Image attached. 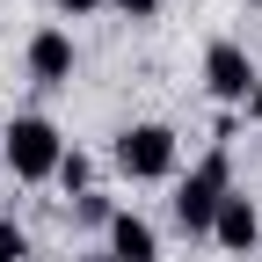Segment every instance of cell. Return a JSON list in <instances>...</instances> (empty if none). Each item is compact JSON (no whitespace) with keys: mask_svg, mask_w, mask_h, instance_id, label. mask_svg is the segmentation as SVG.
Masks as SVG:
<instances>
[{"mask_svg":"<svg viewBox=\"0 0 262 262\" xmlns=\"http://www.w3.org/2000/svg\"><path fill=\"white\" fill-rule=\"evenodd\" d=\"M226 196H233V160H226V146H211L175 182V226H182V233H211V219H219Z\"/></svg>","mask_w":262,"mask_h":262,"instance_id":"6da1fadb","label":"cell"},{"mask_svg":"<svg viewBox=\"0 0 262 262\" xmlns=\"http://www.w3.org/2000/svg\"><path fill=\"white\" fill-rule=\"evenodd\" d=\"M110 160H117L131 182H168L175 160H182V139H175L168 124H124L117 146H110Z\"/></svg>","mask_w":262,"mask_h":262,"instance_id":"7a4b0ae2","label":"cell"},{"mask_svg":"<svg viewBox=\"0 0 262 262\" xmlns=\"http://www.w3.org/2000/svg\"><path fill=\"white\" fill-rule=\"evenodd\" d=\"M58 160H66V139H58L51 117H15L8 124V175L15 182H51Z\"/></svg>","mask_w":262,"mask_h":262,"instance_id":"3957f363","label":"cell"},{"mask_svg":"<svg viewBox=\"0 0 262 262\" xmlns=\"http://www.w3.org/2000/svg\"><path fill=\"white\" fill-rule=\"evenodd\" d=\"M255 80H262V66L248 58V44H233V37H219V44L204 51V88L219 95V102H241V110H248V95H255Z\"/></svg>","mask_w":262,"mask_h":262,"instance_id":"277c9868","label":"cell"},{"mask_svg":"<svg viewBox=\"0 0 262 262\" xmlns=\"http://www.w3.org/2000/svg\"><path fill=\"white\" fill-rule=\"evenodd\" d=\"M22 66H29V80H37V88H66V80H73V66H80V51H73L66 29H37L29 51H22Z\"/></svg>","mask_w":262,"mask_h":262,"instance_id":"5b68a950","label":"cell"},{"mask_svg":"<svg viewBox=\"0 0 262 262\" xmlns=\"http://www.w3.org/2000/svg\"><path fill=\"white\" fill-rule=\"evenodd\" d=\"M211 241H219L226 255H248V248L262 241V211L248 204L241 189H233V196H226V204H219V219H211Z\"/></svg>","mask_w":262,"mask_h":262,"instance_id":"8992f818","label":"cell"},{"mask_svg":"<svg viewBox=\"0 0 262 262\" xmlns=\"http://www.w3.org/2000/svg\"><path fill=\"white\" fill-rule=\"evenodd\" d=\"M110 255L117 262H160V233H153L139 211H117L110 219Z\"/></svg>","mask_w":262,"mask_h":262,"instance_id":"52a82bcc","label":"cell"},{"mask_svg":"<svg viewBox=\"0 0 262 262\" xmlns=\"http://www.w3.org/2000/svg\"><path fill=\"white\" fill-rule=\"evenodd\" d=\"M58 182L73 189V196H88V189H95V160H88L80 146H66V160H58Z\"/></svg>","mask_w":262,"mask_h":262,"instance_id":"ba28073f","label":"cell"},{"mask_svg":"<svg viewBox=\"0 0 262 262\" xmlns=\"http://www.w3.org/2000/svg\"><path fill=\"white\" fill-rule=\"evenodd\" d=\"M110 219H117V204H110L102 189H88V196H73V226H102V233H110Z\"/></svg>","mask_w":262,"mask_h":262,"instance_id":"9c48e42d","label":"cell"},{"mask_svg":"<svg viewBox=\"0 0 262 262\" xmlns=\"http://www.w3.org/2000/svg\"><path fill=\"white\" fill-rule=\"evenodd\" d=\"M0 262H29V233H22L8 211H0Z\"/></svg>","mask_w":262,"mask_h":262,"instance_id":"30bf717a","label":"cell"},{"mask_svg":"<svg viewBox=\"0 0 262 262\" xmlns=\"http://www.w3.org/2000/svg\"><path fill=\"white\" fill-rule=\"evenodd\" d=\"M102 8H117V15H131V22H153L160 0H102Z\"/></svg>","mask_w":262,"mask_h":262,"instance_id":"8fae6325","label":"cell"},{"mask_svg":"<svg viewBox=\"0 0 262 262\" xmlns=\"http://www.w3.org/2000/svg\"><path fill=\"white\" fill-rule=\"evenodd\" d=\"M102 0H58V15H95Z\"/></svg>","mask_w":262,"mask_h":262,"instance_id":"7c38bea8","label":"cell"},{"mask_svg":"<svg viewBox=\"0 0 262 262\" xmlns=\"http://www.w3.org/2000/svg\"><path fill=\"white\" fill-rule=\"evenodd\" d=\"M248 117H255V124H262V80H255V95H248Z\"/></svg>","mask_w":262,"mask_h":262,"instance_id":"4fadbf2b","label":"cell"},{"mask_svg":"<svg viewBox=\"0 0 262 262\" xmlns=\"http://www.w3.org/2000/svg\"><path fill=\"white\" fill-rule=\"evenodd\" d=\"M73 262H117V255H110V248H95V255H73Z\"/></svg>","mask_w":262,"mask_h":262,"instance_id":"5bb4252c","label":"cell"}]
</instances>
